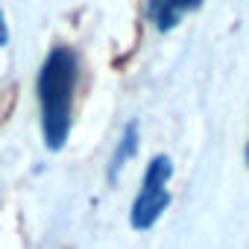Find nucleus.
<instances>
[{"label": "nucleus", "instance_id": "obj_1", "mask_svg": "<svg viewBox=\"0 0 249 249\" xmlns=\"http://www.w3.org/2000/svg\"><path fill=\"white\" fill-rule=\"evenodd\" d=\"M79 82V56L68 44H56L41 62L36 94L41 108V135L50 153H59L73 126V97Z\"/></svg>", "mask_w": 249, "mask_h": 249}, {"label": "nucleus", "instance_id": "obj_2", "mask_svg": "<svg viewBox=\"0 0 249 249\" xmlns=\"http://www.w3.org/2000/svg\"><path fill=\"white\" fill-rule=\"evenodd\" d=\"M170 176H173L170 156H164V153L153 156L150 164H147V170H144L141 191H138V196H135V202L129 208V223H132L135 231L153 229L161 220V214L167 211V205H170V191H167Z\"/></svg>", "mask_w": 249, "mask_h": 249}, {"label": "nucleus", "instance_id": "obj_3", "mask_svg": "<svg viewBox=\"0 0 249 249\" xmlns=\"http://www.w3.org/2000/svg\"><path fill=\"white\" fill-rule=\"evenodd\" d=\"M202 6V0H150L147 3V12H150V21L159 33H170L182 24V18L194 9Z\"/></svg>", "mask_w": 249, "mask_h": 249}, {"label": "nucleus", "instance_id": "obj_4", "mask_svg": "<svg viewBox=\"0 0 249 249\" xmlns=\"http://www.w3.org/2000/svg\"><path fill=\"white\" fill-rule=\"evenodd\" d=\"M138 144H141V138H138V123L132 120V123H126V126H123V132H120V138H117V144H114V153H111V161H108V179H111V182L120 176L123 167L129 164V159H135Z\"/></svg>", "mask_w": 249, "mask_h": 249}, {"label": "nucleus", "instance_id": "obj_5", "mask_svg": "<svg viewBox=\"0 0 249 249\" xmlns=\"http://www.w3.org/2000/svg\"><path fill=\"white\" fill-rule=\"evenodd\" d=\"M9 41V27H6V18H3V12H0V47H3Z\"/></svg>", "mask_w": 249, "mask_h": 249}, {"label": "nucleus", "instance_id": "obj_6", "mask_svg": "<svg viewBox=\"0 0 249 249\" xmlns=\"http://www.w3.org/2000/svg\"><path fill=\"white\" fill-rule=\"evenodd\" d=\"M243 156H246V164H249V144H246V153H243Z\"/></svg>", "mask_w": 249, "mask_h": 249}]
</instances>
